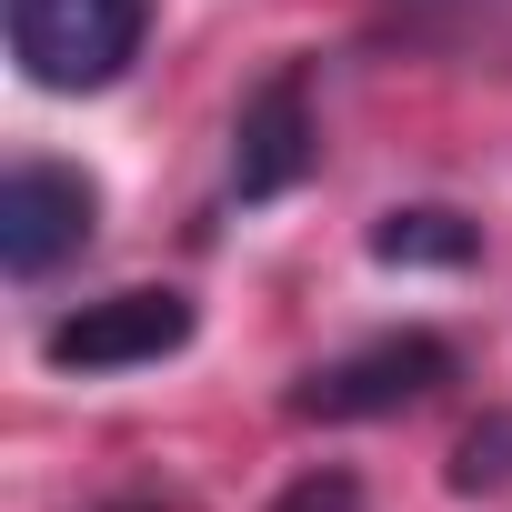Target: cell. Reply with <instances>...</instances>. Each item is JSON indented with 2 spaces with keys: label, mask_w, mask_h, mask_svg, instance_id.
<instances>
[{
  "label": "cell",
  "mask_w": 512,
  "mask_h": 512,
  "mask_svg": "<svg viewBox=\"0 0 512 512\" xmlns=\"http://www.w3.org/2000/svg\"><path fill=\"white\" fill-rule=\"evenodd\" d=\"M0 21L41 91H111L151 41V0H0Z\"/></svg>",
  "instance_id": "cell-1"
},
{
  "label": "cell",
  "mask_w": 512,
  "mask_h": 512,
  "mask_svg": "<svg viewBox=\"0 0 512 512\" xmlns=\"http://www.w3.org/2000/svg\"><path fill=\"white\" fill-rule=\"evenodd\" d=\"M442 382H452V342H442V332H382V342L322 362V372L292 392V412H302V422H382V412L432 402Z\"/></svg>",
  "instance_id": "cell-2"
},
{
  "label": "cell",
  "mask_w": 512,
  "mask_h": 512,
  "mask_svg": "<svg viewBox=\"0 0 512 512\" xmlns=\"http://www.w3.org/2000/svg\"><path fill=\"white\" fill-rule=\"evenodd\" d=\"M191 302L181 292H101V302H81V312H61L51 332H41V362L51 372H141V362H171L181 342H191Z\"/></svg>",
  "instance_id": "cell-3"
},
{
  "label": "cell",
  "mask_w": 512,
  "mask_h": 512,
  "mask_svg": "<svg viewBox=\"0 0 512 512\" xmlns=\"http://www.w3.org/2000/svg\"><path fill=\"white\" fill-rule=\"evenodd\" d=\"M91 221H101L91 171H71V161H11L0 171V262H11V282L61 272L91 241Z\"/></svg>",
  "instance_id": "cell-4"
},
{
  "label": "cell",
  "mask_w": 512,
  "mask_h": 512,
  "mask_svg": "<svg viewBox=\"0 0 512 512\" xmlns=\"http://www.w3.org/2000/svg\"><path fill=\"white\" fill-rule=\"evenodd\" d=\"M312 161H322L312 71H302V61H282L262 91L241 101V121H231V191H241V201H282Z\"/></svg>",
  "instance_id": "cell-5"
},
{
  "label": "cell",
  "mask_w": 512,
  "mask_h": 512,
  "mask_svg": "<svg viewBox=\"0 0 512 512\" xmlns=\"http://www.w3.org/2000/svg\"><path fill=\"white\" fill-rule=\"evenodd\" d=\"M472 251H482V231L462 211H432V201L372 221V262H392V272H462Z\"/></svg>",
  "instance_id": "cell-6"
},
{
  "label": "cell",
  "mask_w": 512,
  "mask_h": 512,
  "mask_svg": "<svg viewBox=\"0 0 512 512\" xmlns=\"http://www.w3.org/2000/svg\"><path fill=\"white\" fill-rule=\"evenodd\" d=\"M502 482H512V412L472 422L462 452H452V492H502Z\"/></svg>",
  "instance_id": "cell-7"
},
{
  "label": "cell",
  "mask_w": 512,
  "mask_h": 512,
  "mask_svg": "<svg viewBox=\"0 0 512 512\" xmlns=\"http://www.w3.org/2000/svg\"><path fill=\"white\" fill-rule=\"evenodd\" d=\"M272 512H362V482H352V472H302Z\"/></svg>",
  "instance_id": "cell-8"
}]
</instances>
